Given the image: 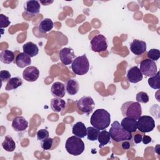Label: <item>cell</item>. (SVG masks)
Returning <instances> with one entry per match:
<instances>
[{
	"label": "cell",
	"mask_w": 160,
	"mask_h": 160,
	"mask_svg": "<svg viewBox=\"0 0 160 160\" xmlns=\"http://www.w3.org/2000/svg\"><path fill=\"white\" fill-rule=\"evenodd\" d=\"M91 124L98 130H104L111 122V115L104 109H98L91 115Z\"/></svg>",
	"instance_id": "obj_1"
},
{
	"label": "cell",
	"mask_w": 160,
	"mask_h": 160,
	"mask_svg": "<svg viewBox=\"0 0 160 160\" xmlns=\"http://www.w3.org/2000/svg\"><path fill=\"white\" fill-rule=\"evenodd\" d=\"M109 132L111 138L116 142L131 141L132 138L131 132L124 129L118 121L112 123Z\"/></svg>",
	"instance_id": "obj_2"
},
{
	"label": "cell",
	"mask_w": 160,
	"mask_h": 160,
	"mask_svg": "<svg viewBox=\"0 0 160 160\" xmlns=\"http://www.w3.org/2000/svg\"><path fill=\"white\" fill-rule=\"evenodd\" d=\"M65 148L67 152L71 155L79 156L83 152L85 145L81 138L72 136L68 138L66 140Z\"/></svg>",
	"instance_id": "obj_3"
},
{
	"label": "cell",
	"mask_w": 160,
	"mask_h": 160,
	"mask_svg": "<svg viewBox=\"0 0 160 160\" xmlns=\"http://www.w3.org/2000/svg\"><path fill=\"white\" fill-rule=\"evenodd\" d=\"M121 111L123 116L129 117L136 120L142 114L141 106L138 102H126L121 106Z\"/></svg>",
	"instance_id": "obj_4"
},
{
	"label": "cell",
	"mask_w": 160,
	"mask_h": 160,
	"mask_svg": "<svg viewBox=\"0 0 160 160\" xmlns=\"http://www.w3.org/2000/svg\"><path fill=\"white\" fill-rule=\"evenodd\" d=\"M71 69L74 73L82 76L86 74L89 69V62L86 54L78 56L71 64Z\"/></svg>",
	"instance_id": "obj_5"
},
{
	"label": "cell",
	"mask_w": 160,
	"mask_h": 160,
	"mask_svg": "<svg viewBox=\"0 0 160 160\" xmlns=\"http://www.w3.org/2000/svg\"><path fill=\"white\" fill-rule=\"evenodd\" d=\"M137 121V129L142 132H149L155 128V121L150 116H141Z\"/></svg>",
	"instance_id": "obj_6"
},
{
	"label": "cell",
	"mask_w": 160,
	"mask_h": 160,
	"mask_svg": "<svg viewBox=\"0 0 160 160\" xmlns=\"http://www.w3.org/2000/svg\"><path fill=\"white\" fill-rule=\"evenodd\" d=\"M106 38L102 34H98L92 38L91 40V49L94 52H100L105 51L108 48Z\"/></svg>",
	"instance_id": "obj_7"
},
{
	"label": "cell",
	"mask_w": 160,
	"mask_h": 160,
	"mask_svg": "<svg viewBox=\"0 0 160 160\" xmlns=\"http://www.w3.org/2000/svg\"><path fill=\"white\" fill-rule=\"evenodd\" d=\"M95 103L93 99L89 96H84L77 101L78 110L84 113H90L94 108Z\"/></svg>",
	"instance_id": "obj_8"
},
{
	"label": "cell",
	"mask_w": 160,
	"mask_h": 160,
	"mask_svg": "<svg viewBox=\"0 0 160 160\" xmlns=\"http://www.w3.org/2000/svg\"><path fill=\"white\" fill-rule=\"evenodd\" d=\"M139 69L142 75L151 77L156 74L157 66L154 61L149 59H146L141 62Z\"/></svg>",
	"instance_id": "obj_9"
},
{
	"label": "cell",
	"mask_w": 160,
	"mask_h": 160,
	"mask_svg": "<svg viewBox=\"0 0 160 160\" xmlns=\"http://www.w3.org/2000/svg\"><path fill=\"white\" fill-rule=\"evenodd\" d=\"M59 59L61 62L64 65L72 64L75 59L74 50L71 48H64L59 51Z\"/></svg>",
	"instance_id": "obj_10"
},
{
	"label": "cell",
	"mask_w": 160,
	"mask_h": 160,
	"mask_svg": "<svg viewBox=\"0 0 160 160\" xmlns=\"http://www.w3.org/2000/svg\"><path fill=\"white\" fill-rule=\"evenodd\" d=\"M39 76V69L33 66H30L25 68L22 72L23 78L28 82L36 81Z\"/></svg>",
	"instance_id": "obj_11"
},
{
	"label": "cell",
	"mask_w": 160,
	"mask_h": 160,
	"mask_svg": "<svg viewBox=\"0 0 160 160\" xmlns=\"http://www.w3.org/2000/svg\"><path fill=\"white\" fill-rule=\"evenodd\" d=\"M131 51L135 55H141L146 51V43L141 40L134 39L129 46Z\"/></svg>",
	"instance_id": "obj_12"
},
{
	"label": "cell",
	"mask_w": 160,
	"mask_h": 160,
	"mask_svg": "<svg viewBox=\"0 0 160 160\" xmlns=\"http://www.w3.org/2000/svg\"><path fill=\"white\" fill-rule=\"evenodd\" d=\"M127 78L131 83H137L143 78V75L138 66L131 68L127 72Z\"/></svg>",
	"instance_id": "obj_13"
},
{
	"label": "cell",
	"mask_w": 160,
	"mask_h": 160,
	"mask_svg": "<svg viewBox=\"0 0 160 160\" xmlns=\"http://www.w3.org/2000/svg\"><path fill=\"white\" fill-rule=\"evenodd\" d=\"M24 8L26 12L31 16H34L39 12L41 4L39 1L35 0L28 1L25 2Z\"/></svg>",
	"instance_id": "obj_14"
},
{
	"label": "cell",
	"mask_w": 160,
	"mask_h": 160,
	"mask_svg": "<svg viewBox=\"0 0 160 160\" xmlns=\"http://www.w3.org/2000/svg\"><path fill=\"white\" fill-rule=\"evenodd\" d=\"M28 127V121L22 116L16 117L12 122V128L15 131L22 132L25 131Z\"/></svg>",
	"instance_id": "obj_15"
},
{
	"label": "cell",
	"mask_w": 160,
	"mask_h": 160,
	"mask_svg": "<svg viewBox=\"0 0 160 160\" xmlns=\"http://www.w3.org/2000/svg\"><path fill=\"white\" fill-rule=\"evenodd\" d=\"M52 95L56 98H62L65 96L66 89L65 85L61 82H55L52 84L51 89Z\"/></svg>",
	"instance_id": "obj_16"
},
{
	"label": "cell",
	"mask_w": 160,
	"mask_h": 160,
	"mask_svg": "<svg viewBox=\"0 0 160 160\" xmlns=\"http://www.w3.org/2000/svg\"><path fill=\"white\" fill-rule=\"evenodd\" d=\"M121 126L130 132H134L137 130V120L129 117H124L121 122Z\"/></svg>",
	"instance_id": "obj_17"
},
{
	"label": "cell",
	"mask_w": 160,
	"mask_h": 160,
	"mask_svg": "<svg viewBox=\"0 0 160 160\" xmlns=\"http://www.w3.org/2000/svg\"><path fill=\"white\" fill-rule=\"evenodd\" d=\"M15 62L18 67L24 68L31 64V59L29 55L26 54L24 52H20L16 56Z\"/></svg>",
	"instance_id": "obj_18"
},
{
	"label": "cell",
	"mask_w": 160,
	"mask_h": 160,
	"mask_svg": "<svg viewBox=\"0 0 160 160\" xmlns=\"http://www.w3.org/2000/svg\"><path fill=\"white\" fill-rule=\"evenodd\" d=\"M72 132L74 136L83 138L87 134V128L82 122L79 121L72 126Z\"/></svg>",
	"instance_id": "obj_19"
},
{
	"label": "cell",
	"mask_w": 160,
	"mask_h": 160,
	"mask_svg": "<svg viewBox=\"0 0 160 160\" xmlns=\"http://www.w3.org/2000/svg\"><path fill=\"white\" fill-rule=\"evenodd\" d=\"M66 106V102L64 100L60 98H54L51 100V108L52 110L56 112L62 111Z\"/></svg>",
	"instance_id": "obj_20"
},
{
	"label": "cell",
	"mask_w": 160,
	"mask_h": 160,
	"mask_svg": "<svg viewBox=\"0 0 160 160\" xmlns=\"http://www.w3.org/2000/svg\"><path fill=\"white\" fill-rule=\"evenodd\" d=\"M22 50L24 53L29 55L31 58L36 56L39 52L38 46L32 42H28L22 46Z\"/></svg>",
	"instance_id": "obj_21"
},
{
	"label": "cell",
	"mask_w": 160,
	"mask_h": 160,
	"mask_svg": "<svg viewBox=\"0 0 160 160\" xmlns=\"http://www.w3.org/2000/svg\"><path fill=\"white\" fill-rule=\"evenodd\" d=\"M79 89V84L78 81L74 79H69L66 84V90L68 94L75 95Z\"/></svg>",
	"instance_id": "obj_22"
},
{
	"label": "cell",
	"mask_w": 160,
	"mask_h": 160,
	"mask_svg": "<svg viewBox=\"0 0 160 160\" xmlns=\"http://www.w3.org/2000/svg\"><path fill=\"white\" fill-rule=\"evenodd\" d=\"M54 26L52 21L49 18H45L39 24V31L42 33H46L50 31Z\"/></svg>",
	"instance_id": "obj_23"
},
{
	"label": "cell",
	"mask_w": 160,
	"mask_h": 160,
	"mask_svg": "<svg viewBox=\"0 0 160 160\" xmlns=\"http://www.w3.org/2000/svg\"><path fill=\"white\" fill-rule=\"evenodd\" d=\"M14 59V54L12 51L6 49L0 52V60L2 62L9 64Z\"/></svg>",
	"instance_id": "obj_24"
},
{
	"label": "cell",
	"mask_w": 160,
	"mask_h": 160,
	"mask_svg": "<svg viewBox=\"0 0 160 160\" xmlns=\"http://www.w3.org/2000/svg\"><path fill=\"white\" fill-rule=\"evenodd\" d=\"M22 84V80L19 77L11 78L7 82L5 89L6 91H10L18 88Z\"/></svg>",
	"instance_id": "obj_25"
},
{
	"label": "cell",
	"mask_w": 160,
	"mask_h": 160,
	"mask_svg": "<svg viewBox=\"0 0 160 160\" xmlns=\"http://www.w3.org/2000/svg\"><path fill=\"white\" fill-rule=\"evenodd\" d=\"M2 147L8 152H12L15 150L16 143L13 139L10 136L8 135L5 137L4 141L2 142Z\"/></svg>",
	"instance_id": "obj_26"
},
{
	"label": "cell",
	"mask_w": 160,
	"mask_h": 160,
	"mask_svg": "<svg viewBox=\"0 0 160 160\" xmlns=\"http://www.w3.org/2000/svg\"><path fill=\"white\" fill-rule=\"evenodd\" d=\"M110 139L111 136L108 131L105 129L100 131L98 137V140L99 142V148H102L108 144L110 141Z\"/></svg>",
	"instance_id": "obj_27"
},
{
	"label": "cell",
	"mask_w": 160,
	"mask_h": 160,
	"mask_svg": "<svg viewBox=\"0 0 160 160\" xmlns=\"http://www.w3.org/2000/svg\"><path fill=\"white\" fill-rule=\"evenodd\" d=\"M159 72L157 71L156 74L148 79V84L149 86L154 89H159L160 88L159 82Z\"/></svg>",
	"instance_id": "obj_28"
},
{
	"label": "cell",
	"mask_w": 160,
	"mask_h": 160,
	"mask_svg": "<svg viewBox=\"0 0 160 160\" xmlns=\"http://www.w3.org/2000/svg\"><path fill=\"white\" fill-rule=\"evenodd\" d=\"M99 130L92 127L87 128V138L88 140L94 141L98 139V137L99 133Z\"/></svg>",
	"instance_id": "obj_29"
},
{
	"label": "cell",
	"mask_w": 160,
	"mask_h": 160,
	"mask_svg": "<svg viewBox=\"0 0 160 160\" xmlns=\"http://www.w3.org/2000/svg\"><path fill=\"white\" fill-rule=\"evenodd\" d=\"M148 58L152 61H157L160 58V51L158 49H151L147 53Z\"/></svg>",
	"instance_id": "obj_30"
},
{
	"label": "cell",
	"mask_w": 160,
	"mask_h": 160,
	"mask_svg": "<svg viewBox=\"0 0 160 160\" xmlns=\"http://www.w3.org/2000/svg\"><path fill=\"white\" fill-rule=\"evenodd\" d=\"M136 99L138 102L147 103L149 101V96L146 92L141 91L136 94Z\"/></svg>",
	"instance_id": "obj_31"
},
{
	"label": "cell",
	"mask_w": 160,
	"mask_h": 160,
	"mask_svg": "<svg viewBox=\"0 0 160 160\" xmlns=\"http://www.w3.org/2000/svg\"><path fill=\"white\" fill-rule=\"evenodd\" d=\"M36 135H37V138L39 141H43L47 138H49V132L47 129H41L39 131H38L37 133H36Z\"/></svg>",
	"instance_id": "obj_32"
},
{
	"label": "cell",
	"mask_w": 160,
	"mask_h": 160,
	"mask_svg": "<svg viewBox=\"0 0 160 160\" xmlns=\"http://www.w3.org/2000/svg\"><path fill=\"white\" fill-rule=\"evenodd\" d=\"M53 144V139L51 138H48L41 141V148L44 150H49L50 149Z\"/></svg>",
	"instance_id": "obj_33"
},
{
	"label": "cell",
	"mask_w": 160,
	"mask_h": 160,
	"mask_svg": "<svg viewBox=\"0 0 160 160\" xmlns=\"http://www.w3.org/2000/svg\"><path fill=\"white\" fill-rule=\"evenodd\" d=\"M11 22L9 20V18L8 16H6L3 14H0V27L1 28H7L9 24Z\"/></svg>",
	"instance_id": "obj_34"
},
{
	"label": "cell",
	"mask_w": 160,
	"mask_h": 160,
	"mask_svg": "<svg viewBox=\"0 0 160 160\" xmlns=\"http://www.w3.org/2000/svg\"><path fill=\"white\" fill-rule=\"evenodd\" d=\"M11 74L7 70H2L0 71V79L1 82H5L8 81V80L11 78Z\"/></svg>",
	"instance_id": "obj_35"
},
{
	"label": "cell",
	"mask_w": 160,
	"mask_h": 160,
	"mask_svg": "<svg viewBox=\"0 0 160 160\" xmlns=\"http://www.w3.org/2000/svg\"><path fill=\"white\" fill-rule=\"evenodd\" d=\"M152 141V139L150 136H146V135H144L142 137V142H143V144H149V142H151Z\"/></svg>",
	"instance_id": "obj_36"
},
{
	"label": "cell",
	"mask_w": 160,
	"mask_h": 160,
	"mask_svg": "<svg viewBox=\"0 0 160 160\" xmlns=\"http://www.w3.org/2000/svg\"><path fill=\"white\" fill-rule=\"evenodd\" d=\"M121 147L123 149H125V150H128L131 147V144L130 142H129V141H122V143H121Z\"/></svg>",
	"instance_id": "obj_37"
},
{
	"label": "cell",
	"mask_w": 160,
	"mask_h": 160,
	"mask_svg": "<svg viewBox=\"0 0 160 160\" xmlns=\"http://www.w3.org/2000/svg\"><path fill=\"white\" fill-rule=\"evenodd\" d=\"M142 135L139 134H136L134 135V142L136 144H138L139 142H141L142 141Z\"/></svg>",
	"instance_id": "obj_38"
},
{
	"label": "cell",
	"mask_w": 160,
	"mask_h": 160,
	"mask_svg": "<svg viewBox=\"0 0 160 160\" xmlns=\"http://www.w3.org/2000/svg\"><path fill=\"white\" fill-rule=\"evenodd\" d=\"M40 2H41V4H42L44 6H47V5H49V4H51V3H52V2H53V1H41Z\"/></svg>",
	"instance_id": "obj_39"
}]
</instances>
